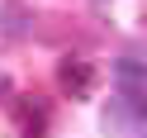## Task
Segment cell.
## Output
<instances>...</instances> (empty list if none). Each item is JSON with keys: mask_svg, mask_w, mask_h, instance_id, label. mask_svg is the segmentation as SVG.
Segmentation results:
<instances>
[{"mask_svg": "<svg viewBox=\"0 0 147 138\" xmlns=\"http://www.w3.org/2000/svg\"><path fill=\"white\" fill-rule=\"evenodd\" d=\"M147 119V100L138 95V90H123V95H114L105 105V119H100V124H105V133H128V128H138Z\"/></svg>", "mask_w": 147, "mask_h": 138, "instance_id": "1", "label": "cell"}, {"mask_svg": "<svg viewBox=\"0 0 147 138\" xmlns=\"http://www.w3.org/2000/svg\"><path fill=\"white\" fill-rule=\"evenodd\" d=\"M57 86L67 90L71 100H90L95 95V67L86 57H62L57 62Z\"/></svg>", "mask_w": 147, "mask_h": 138, "instance_id": "2", "label": "cell"}, {"mask_svg": "<svg viewBox=\"0 0 147 138\" xmlns=\"http://www.w3.org/2000/svg\"><path fill=\"white\" fill-rule=\"evenodd\" d=\"M14 128H19V138H48V105L38 95H19L14 100Z\"/></svg>", "mask_w": 147, "mask_h": 138, "instance_id": "3", "label": "cell"}, {"mask_svg": "<svg viewBox=\"0 0 147 138\" xmlns=\"http://www.w3.org/2000/svg\"><path fill=\"white\" fill-rule=\"evenodd\" d=\"M29 29H33L29 5H19V0H5V5H0V33H5V38H24Z\"/></svg>", "mask_w": 147, "mask_h": 138, "instance_id": "4", "label": "cell"}, {"mask_svg": "<svg viewBox=\"0 0 147 138\" xmlns=\"http://www.w3.org/2000/svg\"><path fill=\"white\" fill-rule=\"evenodd\" d=\"M114 76L123 81V86H138V81H147V62L142 57H119L114 62Z\"/></svg>", "mask_w": 147, "mask_h": 138, "instance_id": "5", "label": "cell"}, {"mask_svg": "<svg viewBox=\"0 0 147 138\" xmlns=\"http://www.w3.org/2000/svg\"><path fill=\"white\" fill-rule=\"evenodd\" d=\"M0 95H10V76H5V71H0Z\"/></svg>", "mask_w": 147, "mask_h": 138, "instance_id": "6", "label": "cell"}, {"mask_svg": "<svg viewBox=\"0 0 147 138\" xmlns=\"http://www.w3.org/2000/svg\"><path fill=\"white\" fill-rule=\"evenodd\" d=\"M95 5H105V0H95Z\"/></svg>", "mask_w": 147, "mask_h": 138, "instance_id": "7", "label": "cell"}, {"mask_svg": "<svg viewBox=\"0 0 147 138\" xmlns=\"http://www.w3.org/2000/svg\"><path fill=\"white\" fill-rule=\"evenodd\" d=\"M142 24H147V14H142Z\"/></svg>", "mask_w": 147, "mask_h": 138, "instance_id": "8", "label": "cell"}]
</instances>
